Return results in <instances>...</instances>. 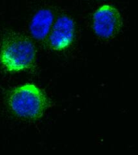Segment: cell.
<instances>
[{
	"label": "cell",
	"mask_w": 138,
	"mask_h": 155,
	"mask_svg": "<svg viewBox=\"0 0 138 155\" xmlns=\"http://www.w3.org/2000/svg\"><path fill=\"white\" fill-rule=\"evenodd\" d=\"M36 59L34 43L22 34L6 35L0 44V64L8 73H19L33 67Z\"/></svg>",
	"instance_id": "1"
},
{
	"label": "cell",
	"mask_w": 138,
	"mask_h": 155,
	"mask_svg": "<svg viewBox=\"0 0 138 155\" xmlns=\"http://www.w3.org/2000/svg\"><path fill=\"white\" fill-rule=\"evenodd\" d=\"M7 104L17 117L36 120L41 119L48 108L49 100L41 87L33 83H25L10 91Z\"/></svg>",
	"instance_id": "2"
},
{
	"label": "cell",
	"mask_w": 138,
	"mask_h": 155,
	"mask_svg": "<svg viewBox=\"0 0 138 155\" xmlns=\"http://www.w3.org/2000/svg\"><path fill=\"white\" fill-rule=\"evenodd\" d=\"M122 27V15L113 5H101L94 11L92 16V28L99 38L109 40L116 37Z\"/></svg>",
	"instance_id": "3"
},
{
	"label": "cell",
	"mask_w": 138,
	"mask_h": 155,
	"mask_svg": "<svg viewBox=\"0 0 138 155\" xmlns=\"http://www.w3.org/2000/svg\"><path fill=\"white\" fill-rule=\"evenodd\" d=\"M75 37V23L71 17L61 15L56 19L48 34V45L54 51L70 48Z\"/></svg>",
	"instance_id": "4"
},
{
	"label": "cell",
	"mask_w": 138,
	"mask_h": 155,
	"mask_svg": "<svg viewBox=\"0 0 138 155\" xmlns=\"http://www.w3.org/2000/svg\"><path fill=\"white\" fill-rule=\"evenodd\" d=\"M54 23V15L49 9H41L35 13L29 24V31L36 40L42 41L48 36Z\"/></svg>",
	"instance_id": "5"
}]
</instances>
